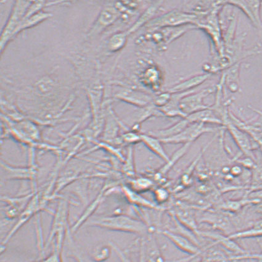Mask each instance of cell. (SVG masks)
Segmentation results:
<instances>
[{"label": "cell", "mask_w": 262, "mask_h": 262, "mask_svg": "<svg viewBox=\"0 0 262 262\" xmlns=\"http://www.w3.org/2000/svg\"><path fill=\"white\" fill-rule=\"evenodd\" d=\"M86 225L87 227L136 234L140 237H146L149 234H154L152 228L149 227L145 222L123 213L95 216L87 221Z\"/></svg>", "instance_id": "obj_1"}, {"label": "cell", "mask_w": 262, "mask_h": 262, "mask_svg": "<svg viewBox=\"0 0 262 262\" xmlns=\"http://www.w3.org/2000/svg\"><path fill=\"white\" fill-rule=\"evenodd\" d=\"M56 198H57L55 196L45 194L43 192L36 191L31 200L29 201L28 206L21 213L16 224L13 226L11 230L8 232L7 236L3 239L1 245V252H4L8 243L10 241L15 234H16L17 232L20 230V228H22L34 216H37L42 211H46V212L54 213V212L50 211L48 206L51 201L56 199Z\"/></svg>", "instance_id": "obj_2"}, {"label": "cell", "mask_w": 262, "mask_h": 262, "mask_svg": "<svg viewBox=\"0 0 262 262\" xmlns=\"http://www.w3.org/2000/svg\"><path fill=\"white\" fill-rule=\"evenodd\" d=\"M69 204L68 198L62 196L59 198L58 206L53 213L50 233L45 244V251L54 241L55 246L62 249L64 248L66 234L71 228L68 219Z\"/></svg>", "instance_id": "obj_3"}, {"label": "cell", "mask_w": 262, "mask_h": 262, "mask_svg": "<svg viewBox=\"0 0 262 262\" xmlns=\"http://www.w3.org/2000/svg\"><path fill=\"white\" fill-rule=\"evenodd\" d=\"M198 21V14L174 10L155 17L146 26L152 29L176 28L187 25L196 27Z\"/></svg>", "instance_id": "obj_4"}, {"label": "cell", "mask_w": 262, "mask_h": 262, "mask_svg": "<svg viewBox=\"0 0 262 262\" xmlns=\"http://www.w3.org/2000/svg\"><path fill=\"white\" fill-rule=\"evenodd\" d=\"M32 2L17 1L14 2L7 23L3 29L1 34V52L11 41L13 35L20 23L22 22Z\"/></svg>", "instance_id": "obj_5"}, {"label": "cell", "mask_w": 262, "mask_h": 262, "mask_svg": "<svg viewBox=\"0 0 262 262\" xmlns=\"http://www.w3.org/2000/svg\"><path fill=\"white\" fill-rule=\"evenodd\" d=\"M222 120L223 126L230 134L241 151L248 157L254 158L253 150L255 149L251 136L231 121L228 116V111L223 116Z\"/></svg>", "instance_id": "obj_6"}, {"label": "cell", "mask_w": 262, "mask_h": 262, "mask_svg": "<svg viewBox=\"0 0 262 262\" xmlns=\"http://www.w3.org/2000/svg\"><path fill=\"white\" fill-rule=\"evenodd\" d=\"M217 128L209 127L206 124L201 123H191L187 128L180 134L173 137L160 139L165 144H192L201 135L217 131Z\"/></svg>", "instance_id": "obj_7"}, {"label": "cell", "mask_w": 262, "mask_h": 262, "mask_svg": "<svg viewBox=\"0 0 262 262\" xmlns=\"http://www.w3.org/2000/svg\"><path fill=\"white\" fill-rule=\"evenodd\" d=\"M215 90L216 87H209L200 92L195 91L189 93L183 98L180 102L179 107L185 117L189 114L211 107L212 105L204 104V99L212 94Z\"/></svg>", "instance_id": "obj_8"}, {"label": "cell", "mask_w": 262, "mask_h": 262, "mask_svg": "<svg viewBox=\"0 0 262 262\" xmlns=\"http://www.w3.org/2000/svg\"><path fill=\"white\" fill-rule=\"evenodd\" d=\"M1 165L7 180H26L33 183L37 177L38 168L35 162H30L27 167H17L2 160Z\"/></svg>", "instance_id": "obj_9"}, {"label": "cell", "mask_w": 262, "mask_h": 262, "mask_svg": "<svg viewBox=\"0 0 262 262\" xmlns=\"http://www.w3.org/2000/svg\"><path fill=\"white\" fill-rule=\"evenodd\" d=\"M36 191L26 194L17 195L15 197L2 196L1 200L5 204L3 210L5 218L8 220H12L19 218Z\"/></svg>", "instance_id": "obj_10"}, {"label": "cell", "mask_w": 262, "mask_h": 262, "mask_svg": "<svg viewBox=\"0 0 262 262\" xmlns=\"http://www.w3.org/2000/svg\"><path fill=\"white\" fill-rule=\"evenodd\" d=\"M197 220L198 223H204L210 225L215 230L221 232L227 236L236 232L235 230V226L230 218L224 214L207 211L202 213L200 218Z\"/></svg>", "instance_id": "obj_11"}, {"label": "cell", "mask_w": 262, "mask_h": 262, "mask_svg": "<svg viewBox=\"0 0 262 262\" xmlns=\"http://www.w3.org/2000/svg\"><path fill=\"white\" fill-rule=\"evenodd\" d=\"M156 233L162 234L168 241L172 244L174 248L185 254L190 256L201 254L202 248L183 235L167 230H158Z\"/></svg>", "instance_id": "obj_12"}, {"label": "cell", "mask_w": 262, "mask_h": 262, "mask_svg": "<svg viewBox=\"0 0 262 262\" xmlns=\"http://www.w3.org/2000/svg\"><path fill=\"white\" fill-rule=\"evenodd\" d=\"M121 14L116 6L110 5L104 7L90 29L89 35L93 36L100 34L108 27L115 23L121 16Z\"/></svg>", "instance_id": "obj_13"}, {"label": "cell", "mask_w": 262, "mask_h": 262, "mask_svg": "<svg viewBox=\"0 0 262 262\" xmlns=\"http://www.w3.org/2000/svg\"><path fill=\"white\" fill-rule=\"evenodd\" d=\"M225 5H230L238 8L245 13L252 23L258 29L262 28L261 8L260 1H231L224 2Z\"/></svg>", "instance_id": "obj_14"}, {"label": "cell", "mask_w": 262, "mask_h": 262, "mask_svg": "<svg viewBox=\"0 0 262 262\" xmlns=\"http://www.w3.org/2000/svg\"><path fill=\"white\" fill-rule=\"evenodd\" d=\"M116 98L139 108L152 104L153 101V97L147 93L130 89L120 90L116 95Z\"/></svg>", "instance_id": "obj_15"}, {"label": "cell", "mask_w": 262, "mask_h": 262, "mask_svg": "<svg viewBox=\"0 0 262 262\" xmlns=\"http://www.w3.org/2000/svg\"><path fill=\"white\" fill-rule=\"evenodd\" d=\"M110 185H105L103 188L99 192L97 196L96 197L94 200H93L88 206L86 208L85 211L81 215L79 218L77 219L76 222L72 226L71 228V233L74 234L84 224L89 221V219L93 215V214L95 212V211L98 209V208L102 201H103L104 197L107 194V191L110 189Z\"/></svg>", "instance_id": "obj_16"}, {"label": "cell", "mask_w": 262, "mask_h": 262, "mask_svg": "<svg viewBox=\"0 0 262 262\" xmlns=\"http://www.w3.org/2000/svg\"><path fill=\"white\" fill-rule=\"evenodd\" d=\"M120 191H121L123 196H124L125 199L129 204L132 205V206L138 208V209L155 210H162L164 209L163 207L146 199L141 194L134 191L133 190L128 188L127 186H122L121 188H120Z\"/></svg>", "instance_id": "obj_17"}, {"label": "cell", "mask_w": 262, "mask_h": 262, "mask_svg": "<svg viewBox=\"0 0 262 262\" xmlns=\"http://www.w3.org/2000/svg\"><path fill=\"white\" fill-rule=\"evenodd\" d=\"M124 126L117 118L114 111L109 108L107 115L105 118L103 130H102V139L107 143H113L118 137L120 127Z\"/></svg>", "instance_id": "obj_18"}, {"label": "cell", "mask_w": 262, "mask_h": 262, "mask_svg": "<svg viewBox=\"0 0 262 262\" xmlns=\"http://www.w3.org/2000/svg\"><path fill=\"white\" fill-rule=\"evenodd\" d=\"M170 213L174 216L180 224L197 235L199 230L196 215L191 209L186 207H177ZM198 236V235H197Z\"/></svg>", "instance_id": "obj_19"}, {"label": "cell", "mask_w": 262, "mask_h": 262, "mask_svg": "<svg viewBox=\"0 0 262 262\" xmlns=\"http://www.w3.org/2000/svg\"><path fill=\"white\" fill-rule=\"evenodd\" d=\"M66 254L68 257L73 258L76 262H95L92 260L91 256L87 254L84 250L78 246L71 233V228L66 234L64 245Z\"/></svg>", "instance_id": "obj_20"}, {"label": "cell", "mask_w": 262, "mask_h": 262, "mask_svg": "<svg viewBox=\"0 0 262 262\" xmlns=\"http://www.w3.org/2000/svg\"><path fill=\"white\" fill-rule=\"evenodd\" d=\"M191 123H201L204 124H213L223 126L221 115L212 107L198 111L186 117Z\"/></svg>", "instance_id": "obj_21"}, {"label": "cell", "mask_w": 262, "mask_h": 262, "mask_svg": "<svg viewBox=\"0 0 262 262\" xmlns=\"http://www.w3.org/2000/svg\"><path fill=\"white\" fill-rule=\"evenodd\" d=\"M211 76L212 74L209 73L196 75L177 84V85L171 87L167 91L170 93L191 91L194 90L195 87L206 82Z\"/></svg>", "instance_id": "obj_22"}, {"label": "cell", "mask_w": 262, "mask_h": 262, "mask_svg": "<svg viewBox=\"0 0 262 262\" xmlns=\"http://www.w3.org/2000/svg\"><path fill=\"white\" fill-rule=\"evenodd\" d=\"M141 143L148 149L154 154L158 156L165 163L169 160L168 155L163 147V143L159 138H157L149 134H141Z\"/></svg>", "instance_id": "obj_23"}, {"label": "cell", "mask_w": 262, "mask_h": 262, "mask_svg": "<svg viewBox=\"0 0 262 262\" xmlns=\"http://www.w3.org/2000/svg\"><path fill=\"white\" fill-rule=\"evenodd\" d=\"M191 123L186 117H183L180 121L168 128L149 131L147 134L159 138V139H164V138L173 137L174 135L180 134Z\"/></svg>", "instance_id": "obj_24"}, {"label": "cell", "mask_w": 262, "mask_h": 262, "mask_svg": "<svg viewBox=\"0 0 262 262\" xmlns=\"http://www.w3.org/2000/svg\"><path fill=\"white\" fill-rule=\"evenodd\" d=\"M191 146V144H184L182 147L176 150L171 156V157L170 156L169 160L165 163V165L162 166V167L158 171V173L155 175L156 179L159 180L164 177L165 174H167L168 171L173 167V166L188 152Z\"/></svg>", "instance_id": "obj_25"}, {"label": "cell", "mask_w": 262, "mask_h": 262, "mask_svg": "<svg viewBox=\"0 0 262 262\" xmlns=\"http://www.w3.org/2000/svg\"><path fill=\"white\" fill-rule=\"evenodd\" d=\"M162 3L156 2L155 5L150 6L147 10L144 12L142 15L138 18V19L135 22L134 25L126 31L127 34H130L137 31V30L140 29L141 27L144 25L146 26L148 24L150 21L155 19V15L158 13L159 8H160Z\"/></svg>", "instance_id": "obj_26"}, {"label": "cell", "mask_w": 262, "mask_h": 262, "mask_svg": "<svg viewBox=\"0 0 262 262\" xmlns=\"http://www.w3.org/2000/svg\"><path fill=\"white\" fill-rule=\"evenodd\" d=\"M152 117H164L159 108L155 106L153 103L140 108L139 111L135 114V122L133 126H140L141 123Z\"/></svg>", "instance_id": "obj_27"}, {"label": "cell", "mask_w": 262, "mask_h": 262, "mask_svg": "<svg viewBox=\"0 0 262 262\" xmlns=\"http://www.w3.org/2000/svg\"><path fill=\"white\" fill-rule=\"evenodd\" d=\"M52 15L50 13H45L43 11L39 12V13L33 15L32 16L28 18V19H23L20 25L18 26L17 29L15 30L13 37V38L15 36L19 34L20 31H23L24 29H29L38 25L39 23L43 22V21L48 19Z\"/></svg>", "instance_id": "obj_28"}, {"label": "cell", "mask_w": 262, "mask_h": 262, "mask_svg": "<svg viewBox=\"0 0 262 262\" xmlns=\"http://www.w3.org/2000/svg\"><path fill=\"white\" fill-rule=\"evenodd\" d=\"M154 185L155 183L149 177L140 176L130 179L127 186L137 193L141 194L149 191L153 188Z\"/></svg>", "instance_id": "obj_29"}, {"label": "cell", "mask_w": 262, "mask_h": 262, "mask_svg": "<svg viewBox=\"0 0 262 262\" xmlns=\"http://www.w3.org/2000/svg\"><path fill=\"white\" fill-rule=\"evenodd\" d=\"M128 34L126 32H117L107 41V47L111 52H119L126 45Z\"/></svg>", "instance_id": "obj_30"}, {"label": "cell", "mask_w": 262, "mask_h": 262, "mask_svg": "<svg viewBox=\"0 0 262 262\" xmlns=\"http://www.w3.org/2000/svg\"><path fill=\"white\" fill-rule=\"evenodd\" d=\"M113 250L109 244L96 246L92 252L91 258L95 262H104L111 257Z\"/></svg>", "instance_id": "obj_31"}, {"label": "cell", "mask_w": 262, "mask_h": 262, "mask_svg": "<svg viewBox=\"0 0 262 262\" xmlns=\"http://www.w3.org/2000/svg\"><path fill=\"white\" fill-rule=\"evenodd\" d=\"M127 155L123 162L122 172L130 179L134 178L135 176V168L133 146H128Z\"/></svg>", "instance_id": "obj_32"}, {"label": "cell", "mask_w": 262, "mask_h": 262, "mask_svg": "<svg viewBox=\"0 0 262 262\" xmlns=\"http://www.w3.org/2000/svg\"><path fill=\"white\" fill-rule=\"evenodd\" d=\"M55 87V82L50 77L43 78L36 84V88L38 92L43 95H47L52 92Z\"/></svg>", "instance_id": "obj_33"}, {"label": "cell", "mask_w": 262, "mask_h": 262, "mask_svg": "<svg viewBox=\"0 0 262 262\" xmlns=\"http://www.w3.org/2000/svg\"><path fill=\"white\" fill-rule=\"evenodd\" d=\"M109 245L112 249L113 251L116 253L117 257H118L120 262H134L129 255V251L130 248L128 249H122L115 243L113 241L108 242Z\"/></svg>", "instance_id": "obj_34"}, {"label": "cell", "mask_w": 262, "mask_h": 262, "mask_svg": "<svg viewBox=\"0 0 262 262\" xmlns=\"http://www.w3.org/2000/svg\"><path fill=\"white\" fill-rule=\"evenodd\" d=\"M153 195L156 204L159 206L166 203L170 197V192L164 187H159L154 190Z\"/></svg>", "instance_id": "obj_35"}, {"label": "cell", "mask_w": 262, "mask_h": 262, "mask_svg": "<svg viewBox=\"0 0 262 262\" xmlns=\"http://www.w3.org/2000/svg\"><path fill=\"white\" fill-rule=\"evenodd\" d=\"M62 250L54 247L52 252L50 255L41 258H38L35 262H62Z\"/></svg>", "instance_id": "obj_36"}, {"label": "cell", "mask_w": 262, "mask_h": 262, "mask_svg": "<svg viewBox=\"0 0 262 262\" xmlns=\"http://www.w3.org/2000/svg\"><path fill=\"white\" fill-rule=\"evenodd\" d=\"M171 93L168 91L161 93L153 97L152 103L157 107L160 108L166 105L170 100Z\"/></svg>", "instance_id": "obj_37"}, {"label": "cell", "mask_w": 262, "mask_h": 262, "mask_svg": "<svg viewBox=\"0 0 262 262\" xmlns=\"http://www.w3.org/2000/svg\"><path fill=\"white\" fill-rule=\"evenodd\" d=\"M138 262H147L145 249V237H140Z\"/></svg>", "instance_id": "obj_38"}, {"label": "cell", "mask_w": 262, "mask_h": 262, "mask_svg": "<svg viewBox=\"0 0 262 262\" xmlns=\"http://www.w3.org/2000/svg\"><path fill=\"white\" fill-rule=\"evenodd\" d=\"M239 258L245 259L246 260L254 259V260H255V262H262L261 253H260V254H252V253L249 252L248 254L240 256Z\"/></svg>", "instance_id": "obj_39"}, {"label": "cell", "mask_w": 262, "mask_h": 262, "mask_svg": "<svg viewBox=\"0 0 262 262\" xmlns=\"http://www.w3.org/2000/svg\"><path fill=\"white\" fill-rule=\"evenodd\" d=\"M231 175L234 177L238 176L243 173L242 168L240 166H234L230 170Z\"/></svg>", "instance_id": "obj_40"}, {"label": "cell", "mask_w": 262, "mask_h": 262, "mask_svg": "<svg viewBox=\"0 0 262 262\" xmlns=\"http://www.w3.org/2000/svg\"><path fill=\"white\" fill-rule=\"evenodd\" d=\"M254 140L255 143L257 144V145L258 146L259 148L260 149L262 153V136L256 137Z\"/></svg>", "instance_id": "obj_41"}, {"label": "cell", "mask_w": 262, "mask_h": 262, "mask_svg": "<svg viewBox=\"0 0 262 262\" xmlns=\"http://www.w3.org/2000/svg\"><path fill=\"white\" fill-rule=\"evenodd\" d=\"M201 261V254L193 255L188 262H200Z\"/></svg>", "instance_id": "obj_42"}]
</instances>
